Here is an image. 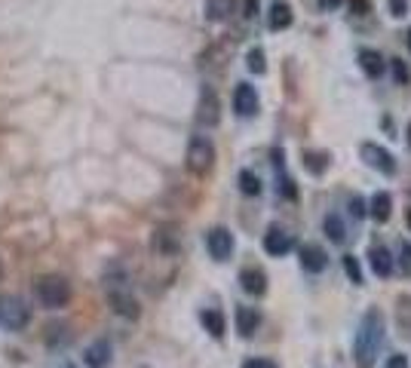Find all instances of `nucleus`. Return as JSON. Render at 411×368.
Masks as SVG:
<instances>
[{
    "label": "nucleus",
    "mask_w": 411,
    "mask_h": 368,
    "mask_svg": "<svg viewBox=\"0 0 411 368\" xmlns=\"http://www.w3.org/2000/svg\"><path fill=\"white\" fill-rule=\"evenodd\" d=\"M381 341H384V320L377 310H368L359 322V332H356V341H353V356H356V365L359 368H372L377 359V350H381Z\"/></svg>",
    "instance_id": "f257e3e1"
},
{
    "label": "nucleus",
    "mask_w": 411,
    "mask_h": 368,
    "mask_svg": "<svg viewBox=\"0 0 411 368\" xmlns=\"http://www.w3.org/2000/svg\"><path fill=\"white\" fill-rule=\"evenodd\" d=\"M34 295L37 301L49 307V310H59V307H65L71 301V282L65 280V276H40V280L34 282Z\"/></svg>",
    "instance_id": "f03ea898"
},
{
    "label": "nucleus",
    "mask_w": 411,
    "mask_h": 368,
    "mask_svg": "<svg viewBox=\"0 0 411 368\" xmlns=\"http://www.w3.org/2000/svg\"><path fill=\"white\" fill-rule=\"evenodd\" d=\"M31 322V307L19 295H0V325L9 332H19Z\"/></svg>",
    "instance_id": "7ed1b4c3"
},
{
    "label": "nucleus",
    "mask_w": 411,
    "mask_h": 368,
    "mask_svg": "<svg viewBox=\"0 0 411 368\" xmlns=\"http://www.w3.org/2000/svg\"><path fill=\"white\" fill-rule=\"evenodd\" d=\"M188 169L193 172V175H206V172L212 169V163H215V148H212V141L206 138V136H193L191 138V145H188Z\"/></svg>",
    "instance_id": "20e7f679"
},
{
    "label": "nucleus",
    "mask_w": 411,
    "mask_h": 368,
    "mask_svg": "<svg viewBox=\"0 0 411 368\" xmlns=\"http://www.w3.org/2000/svg\"><path fill=\"white\" fill-rule=\"evenodd\" d=\"M206 249H209V255L215 261H228L233 255V233L224 230V228H215L206 233Z\"/></svg>",
    "instance_id": "39448f33"
},
{
    "label": "nucleus",
    "mask_w": 411,
    "mask_h": 368,
    "mask_svg": "<svg viewBox=\"0 0 411 368\" xmlns=\"http://www.w3.org/2000/svg\"><path fill=\"white\" fill-rule=\"evenodd\" d=\"M218 120H221L218 96H215L209 86H203V92H200V105H197V123H200V126H218Z\"/></svg>",
    "instance_id": "423d86ee"
},
{
    "label": "nucleus",
    "mask_w": 411,
    "mask_h": 368,
    "mask_svg": "<svg viewBox=\"0 0 411 368\" xmlns=\"http://www.w3.org/2000/svg\"><path fill=\"white\" fill-rule=\"evenodd\" d=\"M362 160H365L372 169L384 172V175H393V172H396V160L390 157V150L377 148V145H362Z\"/></svg>",
    "instance_id": "0eeeda50"
},
{
    "label": "nucleus",
    "mask_w": 411,
    "mask_h": 368,
    "mask_svg": "<svg viewBox=\"0 0 411 368\" xmlns=\"http://www.w3.org/2000/svg\"><path fill=\"white\" fill-rule=\"evenodd\" d=\"M108 301L114 307L117 316H126V320H138V301L132 298L126 289H111L108 292Z\"/></svg>",
    "instance_id": "6e6552de"
},
{
    "label": "nucleus",
    "mask_w": 411,
    "mask_h": 368,
    "mask_svg": "<svg viewBox=\"0 0 411 368\" xmlns=\"http://www.w3.org/2000/svg\"><path fill=\"white\" fill-rule=\"evenodd\" d=\"M325 264H328V255H325L323 245H316V242L301 245V267L307 273H323Z\"/></svg>",
    "instance_id": "1a4fd4ad"
},
{
    "label": "nucleus",
    "mask_w": 411,
    "mask_h": 368,
    "mask_svg": "<svg viewBox=\"0 0 411 368\" xmlns=\"http://www.w3.org/2000/svg\"><path fill=\"white\" fill-rule=\"evenodd\" d=\"M233 108L240 117H252L255 111H258V96H255V89L249 83H240L233 92Z\"/></svg>",
    "instance_id": "9d476101"
},
{
    "label": "nucleus",
    "mask_w": 411,
    "mask_h": 368,
    "mask_svg": "<svg viewBox=\"0 0 411 368\" xmlns=\"http://www.w3.org/2000/svg\"><path fill=\"white\" fill-rule=\"evenodd\" d=\"M111 356H114V350H111V341H105V337H101V341H96V344H89L86 347V365L89 368H108L111 365Z\"/></svg>",
    "instance_id": "9b49d317"
},
{
    "label": "nucleus",
    "mask_w": 411,
    "mask_h": 368,
    "mask_svg": "<svg viewBox=\"0 0 411 368\" xmlns=\"http://www.w3.org/2000/svg\"><path fill=\"white\" fill-rule=\"evenodd\" d=\"M292 249V237L285 230H280V228H270L264 233V252L267 255H276V258H280V255H285Z\"/></svg>",
    "instance_id": "f8f14e48"
},
{
    "label": "nucleus",
    "mask_w": 411,
    "mask_h": 368,
    "mask_svg": "<svg viewBox=\"0 0 411 368\" xmlns=\"http://www.w3.org/2000/svg\"><path fill=\"white\" fill-rule=\"evenodd\" d=\"M240 285H243V292H249V295H264L267 292V276L261 267H245L240 273Z\"/></svg>",
    "instance_id": "ddd939ff"
},
{
    "label": "nucleus",
    "mask_w": 411,
    "mask_h": 368,
    "mask_svg": "<svg viewBox=\"0 0 411 368\" xmlns=\"http://www.w3.org/2000/svg\"><path fill=\"white\" fill-rule=\"evenodd\" d=\"M261 316L255 307H236V332H240L243 337H252L255 329H258Z\"/></svg>",
    "instance_id": "4468645a"
},
{
    "label": "nucleus",
    "mask_w": 411,
    "mask_h": 368,
    "mask_svg": "<svg viewBox=\"0 0 411 368\" xmlns=\"http://www.w3.org/2000/svg\"><path fill=\"white\" fill-rule=\"evenodd\" d=\"M359 65H362V71L368 77H381L387 61H384V56L377 53V49H359Z\"/></svg>",
    "instance_id": "2eb2a0df"
},
{
    "label": "nucleus",
    "mask_w": 411,
    "mask_h": 368,
    "mask_svg": "<svg viewBox=\"0 0 411 368\" xmlns=\"http://www.w3.org/2000/svg\"><path fill=\"white\" fill-rule=\"evenodd\" d=\"M292 6L285 4V0H276V4L270 6V16H267V25H270L273 31H285L292 25Z\"/></svg>",
    "instance_id": "dca6fc26"
},
{
    "label": "nucleus",
    "mask_w": 411,
    "mask_h": 368,
    "mask_svg": "<svg viewBox=\"0 0 411 368\" xmlns=\"http://www.w3.org/2000/svg\"><path fill=\"white\" fill-rule=\"evenodd\" d=\"M372 218L377 221V224H384V221H390V212H393V197H390L387 190H377L375 197H372Z\"/></svg>",
    "instance_id": "f3484780"
},
{
    "label": "nucleus",
    "mask_w": 411,
    "mask_h": 368,
    "mask_svg": "<svg viewBox=\"0 0 411 368\" xmlns=\"http://www.w3.org/2000/svg\"><path fill=\"white\" fill-rule=\"evenodd\" d=\"M368 261H372V270L377 276H390V273H393V258H390V252L384 249V245H372Z\"/></svg>",
    "instance_id": "a211bd4d"
},
{
    "label": "nucleus",
    "mask_w": 411,
    "mask_h": 368,
    "mask_svg": "<svg viewBox=\"0 0 411 368\" xmlns=\"http://www.w3.org/2000/svg\"><path fill=\"white\" fill-rule=\"evenodd\" d=\"M233 13V0H206V19L209 22H224Z\"/></svg>",
    "instance_id": "6ab92c4d"
},
{
    "label": "nucleus",
    "mask_w": 411,
    "mask_h": 368,
    "mask_svg": "<svg viewBox=\"0 0 411 368\" xmlns=\"http://www.w3.org/2000/svg\"><path fill=\"white\" fill-rule=\"evenodd\" d=\"M328 166V153H320V150H307L304 153V169L313 172V175H323Z\"/></svg>",
    "instance_id": "aec40b11"
},
{
    "label": "nucleus",
    "mask_w": 411,
    "mask_h": 368,
    "mask_svg": "<svg viewBox=\"0 0 411 368\" xmlns=\"http://www.w3.org/2000/svg\"><path fill=\"white\" fill-rule=\"evenodd\" d=\"M203 325H206V332H209L212 337H221L224 334V316L218 310H203Z\"/></svg>",
    "instance_id": "412c9836"
},
{
    "label": "nucleus",
    "mask_w": 411,
    "mask_h": 368,
    "mask_svg": "<svg viewBox=\"0 0 411 368\" xmlns=\"http://www.w3.org/2000/svg\"><path fill=\"white\" fill-rule=\"evenodd\" d=\"M323 228H325V233H328V240H332V242H344V240H347V230H344V221H341V218H338V215H325Z\"/></svg>",
    "instance_id": "4be33fe9"
},
{
    "label": "nucleus",
    "mask_w": 411,
    "mask_h": 368,
    "mask_svg": "<svg viewBox=\"0 0 411 368\" xmlns=\"http://www.w3.org/2000/svg\"><path fill=\"white\" fill-rule=\"evenodd\" d=\"M240 190L245 193V197H258V193H261V178L255 175V172L243 169L240 172Z\"/></svg>",
    "instance_id": "5701e85b"
},
{
    "label": "nucleus",
    "mask_w": 411,
    "mask_h": 368,
    "mask_svg": "<svg viewBox=\"0 0 411 368\" xmlns=\"http://www.w3.org/2000/svg\"><path fill=\"white\" fill-rule=\"evenodd\" d=\"M153 249L163 252V255H172L178 249V237L169 230H157V237H153Z\"/></svg>",
    "instance_id": "b1692460"
},
{
    "label": "nucleus",
    "mask_w": 411,
    "mask_h": 368,
    "mask_svg": "<svg viewBox=\"0 0 411 368\" xmlns=\"http://www.w3.org/2000/svg\"><path fill=\"white\" fill-rule=\"evenodd\" d=\"M245 65H249V71H255V74H264L267 71V61H264V49H249V56H245Z\"/></svg>",
    "instance_id": "393cba45"
},
{
    "label": "nucleus",
    "mask_w": 411,
    "mask_h": 368,
    "mask_svg": "<svg viewBox=\"0 0 411 368\" xmlns=\"http://www.w3.org/2000/svg\"><path fill=\"white\" fill-rule=\"evenodd\" d=\"M344 270L353 280V285H362V267H359V261L353 258V255H344Z\"/></svg>",
    "instance_id": "a878e982"
},
{
    "label": "nucleus",
    "mask_w": 411,
    "mask_h": 368,
    "mask_svg": "<svg viewBox=\"0 0 411 368\" xmlns=\"http://www.w3.org/2000/svg\"><path fill=\"white\" fill-rule=\"evenodd\" d=\"M393 74H396V80H399V83H408V77H411V71H408V65H405V61H393Z\"/></svg>",
    "instance_id": "bb28decb"
},
{
    "label": "nucleus",
    "mask_w": 411,
    "mask_h": 368,
    "mask_svg": "<svg viewBox=\"0 0 411 368\" xmlns=\"http://www.w3.org/2000/svg\"><path fill=\"white\" fill-rule=\"evenodd\" d=\"M347 209H350L353 218H362V215H365V203H362V197H350V203H347Z\"/></svg>",
    "instance_id": "cd10ccee"
},
{
    "label": "nucleus",
    "mask_w": 411,
    "mask_h": 368,
    "mask_svg": "<svg viewBox=\"0 0 411 368\" xmlns=\"http://www.w3.org/2000/svg\"><path fill=\"white\" fill-rule=\"evenodd\" d=\"M405 9H408V0H390V13L393 16H405Z\"/></svg>",
    "instance_id": "c85d7f7f"
},
{
    "label": "nucleus",
    "mask_w": 411,
    "mask_h": 368,
    "mask_svg": "<svg viewBox=\"0 0 411 368\" xmlns=\"http://www.w3.org/2000/svg\"><path fill=\"white\" fill-rule=\"evenodd\" d=\"M243 368H276L270 359H249V362H245Z\"/></svg>",
    "instance_id": "c756f323"
},
{
    "label": "nucleus",
    "mask_w": 411,
    "mask_h": 368,
    "mask_svg": "<svg viewBox=\"0 0 411 368\" xmlns=\"http://www.w3.org/2000/svg\"><path fill=\"white\" fill-rule=\"evenodd\" d=\"M387 368H408V359H405V356H390Z\"/></svg>",
    "instance_id": "7c9ffc66"
},
{
    "label": "nucleus",
    "mask_w": 411,
    "mask_h": 368,
    "mask_svg": "<svg viewBox=\"0 0 411 368\" xmlns=\"http://www.w3.org/2000/svg\"><path fill=\"white\" fill-rule=\"evenodd\" d=\"M255 13H258V0H245V13H243V16H245V19H252Z\"/></svg>",
    "instance_id": "2f4dec72"
},
{
    "label": "nucleus",
    "mask_w": 411,
    "mask_h": 368,
    "mask_svg": "<svg viewBox=\"0 0 411 368\" xmlns=\"http://www.w3.org/2000/svg\"><path fill=\"white\" fill-rule=\"evenodd\" d=\"M402 255H405L402 264H405V270H408V267H411V245H402Z\"/></svg>",
    "instance_id": "473e14b6"
},
{
    "label": "nucleus",
    "mask_w": 411,
    "mask_h": 368,
    "mask_svg": "<svg viewBox=\"0 0 411 368\" xmlns=\"http://www.w3.org/2000/svg\"><path fill=\"white\" fill-rule=\"evenodd\" d=\"M320 6L323 9H335V6H341V0H320Z\"/></svg>",
    "instance_id": "72a5a7b5"
},
{
    "label": "nucleus",
    "mask_w": 411,
    "mask_h": 368,
    "mask_svg": "<svg viewBox=\"0 0 411 368\" xmlns=\"http://www.w3.org/2000/svg\"><path fill=\"white\" fill-rule=\"evenodd\" d=\"M405 138H408V148H411V123H408V136Z\"/></svg>",
    "instance_id": "f704fd0d"
},
{
    "label": "nucleus",
    "mask_w": 411,
    "mask_h": 368,
    "mask_svg": "<svg viewBox=\"0 0 411 368\" xmlns=\"http://www.w3.org/2000/svg\"><path fill=\"white\" fill-rule=\"evenodd\" d=\"M405 44H408V49H411V31H408V34H405Z\"/></svg>",
    "instance_id": "c9c22d12"
},
{
    "label": "nucleus",
    "mask_w": 411,
    "mask_h": 368,
    "mask_svg": "<svg viewBox=\"0 0 411 368\" xmlns=\"http://www.w3.org/2000/svg\"><path fill=\"white\" fill-rule=\"evenodd\" d=\"M61 368H77V365H71V362H68V365H61Z\"/></svg>",
    "instance_id": "e433bc0d"
},
{
    "label": "nucleus",
    "mask_w": 411,
    "mask_h": 368,
    "mask_svg": "<svg viewBox=\"0 0 411 368\" xmlns=\"http://www.w3.org/2000/svg\"><path fill=\"white\" fill-rule=\"evenodd\" d=\"M408 228H411V212H408Z\"/></svg>",
    "instance_id": "4c0bfd02"
},
{
    "label": "nucleus",
    "mask_w": 411,
    "mask_h": 368,
    "mask_svg": "<svg viewBox=\"0 0 411 368\" xmlns=\"http://www.w3.org/2000/svg\"><path fill=\"white\" fill-rule=\"evenodd\" d=\"M0 276H4V264H0Z\"/></svg>",
    "instance_id": "58836bf2"
}]
</instances>
